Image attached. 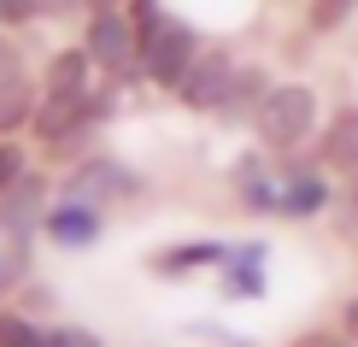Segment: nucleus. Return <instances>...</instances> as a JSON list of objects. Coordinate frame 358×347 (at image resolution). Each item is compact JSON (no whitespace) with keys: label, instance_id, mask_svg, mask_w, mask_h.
Listing matches in <instances>:
<instances>
[{"label":"nucleus","instance_id":"f257e3e1","mask_svg":"<svg viewBox=\"0 0 358 347\" xmlns=\"http://www.w3.org/2000/svg\"><path fill=\"white\" fill-rule=\"evenodd\" d=\"M136 36H141V71H147V83L176 88L188 77V65H194V29L159 18L153 0H136Z\"/></svg>","mask_w":358,"mask_h":347},{"label":"nucleus","instance_id":"f03ea898","mask_svg":"<svg viewBox=\"0 0 358 347\" xmlns=\"http://www.w3.org/2000/svg\"><path fill=\"white\" fill-rule=\"evenodd\" d=\"M252 124H259V142L276 147V154H288V147H300L311 124H317V95H311L306 83H282L264 95V107L252 112Z\"/></svg>","mask_w":358,"mask_h":347},{"label":"nucleus","instance_id":"7ed1b4c3","mask_svg":"<svg viewBox=\"0 0 358 347\" xmlns=\"http://www.w3.org/2000/svg\"><path fill=\"white\" fill-rule=\"evenodd\" d=\"M83 48H88V59H94L100 71H129V65H136L141 36H136V24H129V18H117V12H106V6H100L94 18H88Z\"/></svg>","mask_w":358,"mask_h":347},{"label":"nucleus","instance_id":"20e7f679","mask_svg":"<svg viewBox=\"0 0 358 347\" xmlns=\"http://www.w3.org/2000/svg\"><path fill=\"white\" fill-rule=\"evenodd\" d=\"M229 83H235V65L223 53H200L188 65V77L176 83V95L188 100V107H200V112H223V100H229Z\"/></svg>","mask_w":358,"mask_h":347},{"label":"nucleus","instance_id":"39448f33","mask_svg":"<svg viewBox=\"0 0 358 347\" xmlns=\"http://www.w3.org/2000/svg\"><path fill=\"white\" fill-rule=\"evenodd\" d=\"M88 118H94L88 88H71V95H48V100H41V107H36V124H29V130H36L41 142L59 147V142H71V135H77Z\"/></svg>","mask_w":358,"mask_h":347},{"label":"nucleus","instance_id":"423d86ee","mask_svg":"<svg viewBox=\"0 0 358 347\" xmlns=\"http://www.w3.org/2000/svg\"><path fill=\"white\" fill-rule=\"evenodd\" d=\"M41 230L59 247H88V241H100V206L94 200H65L53 212H41Z\"/></svg>","mask_w":358,"mask_h":347},{"label":"nucleus","instance_id":"0eeeda50","mask_svg":"<svg viewBox=\"0 0 358 347\" xmlns=\"http://www.w3.org/2000/svg\"><path fill=\"white\" fill-rule=\"evenodd\" d=\"M317 159H323V171H335V177H358V107H341L329 118Z\"/></svg>","mask_w":358,"mask_h":347},{"label":"nucleus","instance_id":"6e6552de","mask_svg":"<svg viewBox=\"0 0 358 347\" xmlns=\"http://www.w3.org/2000/svg\"><path fill=\"white\" fill-rule=\"evenodd\" d=\"M71 194H77V200H129V194H136V177L124 171V165H112V159H88L83 165V177L77 183H71Z\"/></svg>","mask_w":358,"mask_h":347},{"label":"nucleus","instance_id":"1a4fd4ad","mask_svg":"<svg viewBox=\"0 0 358 347\" xmlns=\"http://www.w3.org/2000/svg\"><path fill=\"white\" fill-rule=\"evenodd\" d=\"M212 259H229V247H223V241H182V247L153 253V271H159V277H182V271L212 265Z\"/></svg>","mask_w":358,"mask_h":347},{"label":"nucleus","instance_id":"9d476101","mask_svg":"<svg viewBox=\"0 0 358 347\" xmlns=\"http://www.w3.org/2000/svg\"><path fill=\"white\" fill-rule=\"evenodd\" d=\"M24 124H36V95H29L24 77H6L0 83V135L24 130Z\"/></svg>","mask_w":358,"mask_h":347},{"label":"nucleus","instance_id":"9b49d317","mask_svg":"<svg viewBox=\"0 0 358 347\" xmlns=\"http://www.w3.org/2000/svg\"><path fill=\"white\" fill-rule=\"evenodd\" d=\"M88 48H71V53H59L53 65H48V95H71V88H88Z\"/></svg>","mask_w":358,"mask_h":347},{"label":"nucleus","instance_id":"f8f14e48","mask_svg":"<svg viewBox=\"0 0 358 347\" xmlns=\"http://www.w3.org/2000/svg\"><path fill=\"white\" fill-rule=\"evenodd\" d=\"M323 194H329V189H323L317 177H294V183H282L276 212H282V218H311V212L323 206Z\"/></svg>","mask_w":358,"mask_h":347},{"label":"nucleus","instance_id":"ddd939ff","mask_svg":"<svg viewBox=\"0 0 358 347\" xmlns=\"http://www.w3.org/2000/svg\"><path fill=\"white\" fill-rule=\"evenodd\" d=\"M252 259H264V247L229 253V271H223V289H229V294H259V289H264V277L252 271Z\"/></svg>","mask_w":358,"mask_h":347},{"label":"nucleus","instance_id":"4468645a","mask_svg":"<svg viewBox=\"0 0 358 347\" xmlns=\"http://www.w3.org/2000/svg\"><path fill=\"white\" fill-rule=\"evenodd\" d=\"M235 183H241V200H247V206H259V212H271V206L282 200V189L264 183L259 159H241V165H235Z\"/></svg>","mask_w":358,"mask_h":347},{"label":"nucleus","instance_id":"2eb2a0df","mask_svg":"<svg viewBox=\"0 0 358 347\" xmlns=\"http://www.w3.org/2000/svg\"><path fill=\"white\" fill-rule=\"evenodd\" d=\"M36 183H29V177H24V183L18 189H6V194H0V224H6V230L12 236H18V230H29V218H36V212H29V206H36Z\"/></svg>","mask_w":358,"mask_h":347},{"label":"nucleus","instance_id":"dca6fc26","mask_svg":"<svg viewBox=\"0 0 358 347\" xmlns=\"http://www.w3.org/2000/svg\"><path fill=\"white\" fill-rule=\"evenodd\" d=\"M264 95H271V83H264V71H235V83H229V100H223V112H259L264 107Z\"/></svg>","mask_w":358,"mask_h":347},{"label":"nucleus","instance_id":"f3484780","mask_svg":"<svg viewBox=\"0 0 358 347\" xmlns=\"http://www.w3.org/2000/svg\"><path fill=\"white\" fill-rule=\"evenodd\" d=\"M352 6H358V0H311V12H306V24L317 29V36H329V29H341V24L352 18Z\"/></svg>","mask_w":358,"mask_h":347},{"label":"nucleus","instance_id":"a211bd4d","mask_svg":"<svg viewBox=\"0 0 358 347\" xmlns=\"http://www.w3.org/2000/svg\"><path fill=\"white\" fill-rule=\"evenodd\" d=\"M0 347H48V336L29 329L24 318H12V312H0Z\"/></svg>","mask_w":358,"mask_h":347},{"label":"nucleus","instance_id":"6ab92c4d","mask_svg":"<svg viewBox=\"0 0 358 347\" xmlns=\"http://www.w3.org/2000/svg\"><path fill=\"white\" fill-rule=\"evenodd\" d=\"M18 183H24V154H18L12 142H0V194L18 189Z\"/></svg>","mask_w":358,"mask_h":347},{"label":"nucleus","instance_id":"aec40b11","mask_svg":"<svg viewBox=\"0 0 358 347\" xmlns=\"http://www.w3.org/2000/svg\"><path fill=\"white\" fill-rule=\"evenodd\" d=\"M41 12V0H0V24H29Z\"/></svg>","mask_w":358,"mask_h":347},{"label":"nucleus","instance_id":"412c9836","mask_svg":"<svg viewBox=\"0 0 358 347\" xmlns=\"http://www.w3.org/2000/svg\"><path fill=\"white\" fill-rule=\"evenodd\" d=\"M48 347H100V336H88V329H48Z\"/></svg>","mask_w":358,"mask_h":347},{"label":"nucleus","instance_id":"4be33fe9","mask_svg":"<svg viewBox=\"0 0 358 347\" xmlns=\"http://www.w3.org/2000/svg\"><path fill=\"white\" fill-rule=\"evenodd\" d=\"M288 347H358L352 336H329V329H306V336H294Z\"/></svg>","mask_w":358,"mask_h":347},{"label":"nucleus","instance_id":"5701e85b","mask_svg":"<svg viewBox=\"0 0 358 347\" xmlns=\"http://www.w3.org/2000/svg\"><path fill=\"white\" fill-rule=\"evenodd\" d=\"M18 265H24V247H12L6 259H0V289H12V283H18Z\"/></svg>","mask_w":358,"mask_h":347},{"label":"nucleus","instance_id":"b1692460","mask_svg":"<svg viewBox=\"0 0 358 347\" xmlns=\"http://www.w3.org/2000/svg\"><path fill=\"white\" fill-rule=\"evenodd\" d=\"M347 336L358 341V300H352V306H347Z\"/></svg>","mask_w":358,"mask_h":347}]
</instances>
